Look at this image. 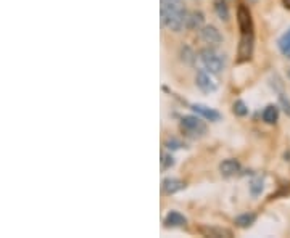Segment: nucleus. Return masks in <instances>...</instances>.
Masks as SVG:
<instances>
[{"mask_svg": "<svg viewBox=\"0 0 290 238\" xmlns=\"http://www.w3.org/2000/svg\"><path fill=\"white\" fill-rule=\"evenodd\" d=\"M187 16L189 13L185 12V8H182L181 4L161 2L160 7L161 26L174 31V33H181L184 28H187Z\"/></svg>", "mask_w": 290, "mask_h": 238, "instance_id": "1", "label": "nucleus"}, {"mask_svg": "<svg viewBox=\"0 0 290 238\" xmlns=\"http://www.w3.org/2000/svg\"><path fill=\"white\" fill-rule=\"evenodd\" d=\"M199 58L202 61V65L205 66V69L210 72V74H221L226 68V58L224 55L218 54L214 50V47H206V48H202L200 54H199Z\"/></svg>", "mask_w": 290, "mask_h": 238, "instance_id": "2", "label": "nucleus"}, {"mask_svg": "<svg viewBox=\"0 0 290 238\" xmlns=\"http://www.w3.org/2000/svg\"><path fill=\"white\" fill-rule=\"evenodd\" d=\"M179 127L184 136H187L190 139H202L206 134V124L199 118V115L197 116L189 115V116L181 118Z\"/></svg>", "mask_w": 290, "mask_h": 238, "instance_id": "3", "label": "nucleus"}, {"mask_svg": "<svg viewBox=\"0 0 290 238\" xmlns=\"http://www.w3.org/2000/svg\"><path fill=\"white\" fill-rule=\"evenodd\" d=\"M200 39L210 47H218L223 44V36L220 33V29L213 24H206L200 29Z\"/></svg>", "mask_w": 290, "mask_h": 238, "instance_id": "4", "label": "nucleus"}, {"mask_svg": "<svg viewBox=\"0 0 290 238\" xmlns=\"http://www.w3.org/2000/svg\"><path fill=\"white\" fill-rule=\"evenodd\" d=\"M195 86L199 87V90H202L203 94H211V92H214L218 89L216 82L211 79V76L208 74L206 71L203 69H199L195 74Z\"/></svg>", "mask_w": 290, "mask_h": 238, "instance_id": "5", "label": "nucleus"}, {"mask_svg": "<svg viewBox=\"0 0 290 238\" xmlns=\"http://www.w3.org/2000/svg\"><path fill=\"white\" fill-rule=\"evenodd\" d=\"M192 111L197 113L200 118L206 119V121H210V122H218V121H221V113L220 111H216L210 107H206V105H200V103H195V105H190Z\"/></svg>", "mask_w": 290, "mask_h": 238, "instance_id": "6", "label": "nucleus"}, {"mask_svg": "<svg viewBox=\"0 0 290 238\" xmlns=\"http://www.w3.org/2000/svg\"><path fill=\"white\" fill-rule=\"evenodd\" d=\"M185 189V182L176 177H166L161 180V193L163 195H174Z\"/></svg>", "mask_w": 290, "mask_h": 238, "instance_id": "7", "label": "nucleus"}, {"mask_svg": "<svg viewBox=\"0 0 290 238\" xmlns=\"http://www.w3.org/2000/svg\"><path fill=\"white\" fill-rule=\"evenodd\" d=\"M220 172L224 175V177H232V175L240 172V163L237 161V160H234V158L224 160L220 164Z\"/></svg>", "mask_w": 290, "mask_h": 238, "instance_id": "8", "label": "nucleus"}, {"mask_svg": "<svg viewBox=\"0 0 290 238\" xmlns=\"http://www.w3.org/2000/svg\"><path fill=\"white\" fill-rule=\"evenodd\" d=\"M199 232L203 235V236H213V238H229L232 236V232L227 230V229H221V227H208V225H202Z\"/></svg>", "mask_w": 290, "mask_h": 238, "instance_id": "9", "label": "nucleus"}, {"mask_svg": "<svg viewBox=\"0 0 290 238\" xmlns=\"http://www.w3.org/2000/svg\"><path fill=\"white\" fill-rule=\"evenodd\" d=\"M205 26V15L200 10H194L187 16V29L190 31H200Z\"/></svg>", "mask_w": 290, "mask_h": 238, "instance_id": "10", "label": "nucleus"}, {"mask_svg": "<svg viewBox=\"0 0 290 238\" xmlns=\"http://www.w3.org/2000/svg\"><path fill=\"white\" fill-rule=\"evenodd\" d=\"M185 224H187V219H185V216L178 213V211H170L166 214V217H164V225L166 227H184Z\"/></svg>", "mask_w": 290, "mask_h": 238, "instance_id": "11", "label": "nucleus"}, {"mask_svg": "<svg viewBox=\"0 0 290 238\" xmlns=\"http://www.w3.org/2000/svg\"><path fill=\"white\" fill-rule=\"evenodd\" d=\"M256 221V214L253 213H245V214H240V216H237L235 219H234V224L237 227H240V229H248L250 225H253Z\"/></svg>", "mask_w": 290, "mask_h": 238, "instance_id": "12", "label": "nucleus"}, {"mask_svg": "<svg viewBox=\"0 0 290 238\" xmlns=\"http://www.w3.org/2000/svg\"><path fill=\"white\" fill-rule=\"evenodd\" d=\"M179 58L184 65H189L192 66L195 63V60H197V55H195V51L189 47V45H182L179 48Z\"/></svg>", "mask_w": 290, "mask_h": 238, "instance_id": "13", "label": "nucleus"}, {"mask_svg": "<svg viewBox=\"0 0 290 238\" xmlns=\"http://www.w3.org/2000/svg\"><path fill=\"white\" fill-rule=\"evenodd\" d=\"M263 121L266 124H276L277 119H279V108L276 105H268L264 110H263V115H261Z\"/></svg>", "mask_w": 290, "mask_h": 238, "instance_id": "14", "label": "nucleus"}, {"mask_svg": "<svg viewBox=\"0 0 290 238\" xmlns=\"http://www.w3.org/2000/svg\"><path fill=\"white\" fill-rule=\"evenodd\" d=\"M214 12H216L218 18L223 19V21H227V19H229V7H227L226 0H214Z\"/></svg>", "mask_w": 290, "mask_h": 238, "instance_id": "15", "label": "nucleus"}, {"mask_svg": "<svg viewBox=\"0 0 290 238\" xmlns=\"http://www.w3.org/2000/svg\"><path fill=\"white\" fill-rule=\"evenodd\" d=\"M277 45H279V50H281L285 57L290 58V29L281 36V39L277 40Z\"/></svg>", "mask_w": 290, "mask_h": 238, "instance_id": "16", "label": "nucleus"}, {"mask_svg": "<svg viewBox=\"0 0 290 238\" xmlns=\"http://www.w3.org/2000/svg\"><path fill=\"white\" fill-rule=\"evenodd\" d=\"M232 113L235 116H239V118H244L248 115V107L245 105V101L242 100H235L234 101V105H232Z\"/></svg>", "mask_w": 290, "mask_h": 238, "instance_id": "17", "label": "nucleus"}, {"mask_svg": "<svg viewBox=\"0 0 290 238\" xmlns=\"http://www.w3.org/2000/svg\"><path fill=\"white\" fill-rule=\"evenodd\" d=\"M263 189H264V182H263L261 177H256V179H253V180L250 182V193H252L253 196L261 195Z\"/></svg>", "mask_w": 290, "mask_h": 238, "instance_id": "18", "label": "nucleus"}, {"mask_svg": "<svg viewBox=\"0 0 290 238\" xmlns=\"http://www.w3.org/2000/svg\"><path fill=\"white\" fill-rule=\"evenodd\" d=\"M174 158L171 153H161V169L166 171V169H171L174 166Z\"/></svg>", "mask_w": 290, "mask_h": 238, "instance_id": "19", "label": "nucleus"}, {"mask_svg": "<svg viewBox=\"0 0 290 238\" xmlns=\"http://www.w3.org/2000/svg\"><path fill=\"white\" fill-rule=\"evenodd\" d=\"M279 105L282 107V110H284L285 115L290 116V100L285 97L284 92H281V94H279Z\"/></svg>", "mask_w": 290, "mask_h": 238, "instance_id": "20", "label": "nucleus"}, {"mask_svg": "<svg viewBox=\"0 0 290 238\" xmlns=\"http://www.w3.org/2000/svg\"><path fill=\"white\" fill-rule=\"evenodd\" d=\"M164 147H166L168 150H179V148L184 147V145H182V142L178 140V139H168L166 142H164Z\"/></svg>", "mask_w": 290, "mask_h": 238, "instance_id": "21", "label": "nucleus"}, {"mask_svg": "<svg viewBox=\"0 0 290 238\" xmlns=\"http://www.w3.org/2000/svg\"><path fill=\"white\" fill-rule=\"evenodd\" d=\"M161 2H171V4H181L182 0H161Z\"/></svg>", "mask_w": 290, "mask_h": 238, "instance_id": "22", "label": "nucleus"}, {"mask_svg": "<svg viewBox=\"0 0 290 238\" xmlns=\"http://www.w3.org/2000/svg\"><path fill=\"white\" fill-rule=\"evenodd\" d=\"M284 5H285L287 8H290V0H284Z\"/></svg>", "mask_w": 290, "mask_h": 238, "instance_id": "23", "label": "nucleus"}, {"mask_svg": "<svg viewBox=\"0 0 290 238\" xmlns=\"http://www.w3.org/2000/svg\"><path fill=\"white\" fill-rule=\"evenodd\" d=\"M288 76H290V71H288Z\"/></svg>", "mask_w": 290, "mask_h": 238, "instance_id": "24", "label": "nucleus"}]
</instances>
